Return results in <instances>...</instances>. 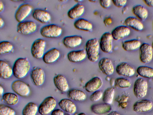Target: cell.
<instances>
[{
    "instance_id": "cell-10",
    "label": "cell",
    "mask_w": 153,
    "mask_h": 115,
    "mask_svg": "<svg viewBox=\"0 0 153 115\" xmlns=\"http://www.w3.org/2000/svg\"><path fill=\"white\" fill-rule=\"evenodd\" d=\"M113 40L111 33L106 32L101 36L99 42L100 48L104 53H108L112 51Z\"/></svg>"
},
{
    "instance_id": "cell-8",
    "label": "cell",
    "mask_w": 153,
    "mask_h": 115,
    "mask_svg": "<svg viewBox=\"0 0 153 115\" xmlns=\"http://www.w3.org/2000/svg\"><path fill=\"white\" fill-rule=\"evenodd\" d=\"M153 57V49L150 44L144 43L139 48V58L141 62L147 63L150 62Z\"/></svg>"
},
{
    "instance_id": "cell-29",
    "label": "cell",
    "mask_w": 153,
    "mask_h": 115,
    "mask_svg": "<svg viewBox=\"0 0 153 115\" xmlns=\"http://www.w3.org/2000/svg\"><path fill=\"white\" fill-rule=\"evenodd\" d=\"M132 12L140 21H144L148 17L149 12L147 9L141 5H137L132 8Z\"/></svg>"
},
{
    "instance_id": "cell-1",
    "label": "cell",
    "mask_w": 153,
    "mask_h": 115,
    "mask_svg": "<svg viewBox=\"0 0 153 115\" xmlns=\"http://www.w3.org/2000/svg\"><path fill=\"white\" fill-rule=\"evenodd\" d=\"M13 75L18 79L25 77L30 71L31 65L27 58H19L14 62L13 66Z\"/></svg>"
},
{
    "instance_id": "cell-50",
    "label": "cell",
    "mask_w": 153,
    "mask_h": 115,
    "mask_svg": "<svg viewBox=\"0 0 153 115\" xmlns=\"http://www.w3.org/2000/svg\"><path fill=\"white\" fill-rule=\"evenodd\" d=\"M90 1V2H95V1H95V0H90V1Z\"/></svg>"
},
{
    "instance_id": "cell-9",
    "label": "cell",
    "mask_w": 153,
    "mask_h": 115,
    "mask_svg": "<svg viewBox=\"0 0 153 115\" xmlns=\"http://www.w3.org/2000/svg\"><path fill=\"white\" fill-rule=\"evenodd\" d=\"M36 23L32 21H24L19 23L17 26V32L24 35H28L34 32L37 30Z\"/></svg>"
},
{
    "instance_id": "cell-3",
    "label": "cell",
    "mask_w": 153,
    "mask_h": 115,
    "mask_svg": "<svg viewBox=\"0 0 153 115\" xmlns=\"http://www.w3.org/2000/svg\"><path fill=\"white\" fill-rule=\"evenodd\" d=\"M62 31V28L55 24H51L43 26L40 29L41 35L48 38H55L59 37Z\"/></svg>"
},
{
    "instance_id": "cell-17",
    "label": "cell",
    "mask_w": 153,
    "mask_h": 115,
    "mask_svg": "<svg viewBox=\"0 0 153 115\" xmlns=\"http://www.w3.org/2000/svg\"><path fill=\"white\" fill-rule=\"evenodd\" d=\"M54 84L59 91L65 92L69 90V85L66 78L61 74H58L53 78Z\"/></svg>"
},
{
    "instance_id": "cell-48",
    "label": "cell",
    "mask_w": 153,
    "mask_h": 115,
    "mask_svg": "<svg viewBox=\"0 0 153 115\" xmlns=\"http://www.w3.org/2000/svg\"><path fill=\"white\" fill-rule=\"evenodd\" d=\"M77 115H87L84 113L82 112V113H80L79 114Z\"/></svg>"
},
{
    "instance_id": "cell-26",
    "label": "cell",
    "mask_w": 153,
    "mask_h": 115,
    "mask_svg": "<svg viewBox=\"0 0 153 115\" xmlns=\"http://www.w3.org/2000/svg\"><path fill=\"white\" fill-rule=\"evenodd\" d=\"M13 75V68L6 61L0 60V77L3 79L10 78Z\"/></svg>"
},
{
    "instance_id": "cell-11",
    "label": "cell",
    "mask_w": 153,
    "mask_h": 115,
    "mask_svg": "<svg viewBox=\"0 0 153 115\" xmlns=\"http://www.w3.org/2000/svg\"><path fill=\"white\" fill-rule=\"evenodd\" d=\"M30 76L33 83L36 86H41L44 82L45 73L41 67H34L30 72Z\"/></svg>"
},
{
    "instance_id": "cell-28",
    "label": "cell",
    "mask_w": 153,
    "mask_h": 115,
    "mask_svg": "<svg viewBox=\"0 0 153 115\" xmlns=\"http://www.w3.org/2000/svg\"><path fill=\"white\" fill-rule=\"evenodd\" d=\"M67 96L70 99L76 101H82L85 100L87 96L82 90L76 89L69 90L67 92Z\"/></svg>"
},
{
    "instance_id": "cell-32",
    "label": "cell",
    "mask_w": 153,
    "mask_h": 115,
    "mask_svg": "<svg viewBox=\"0 0 153 115\" xmlns=\"http://www.w3.org/2000/svg\"><path fill=\"white\" fill-rule=\"evenodd\" d=\"M141 46L140 41L133 39L123 42L122 44L123 49L126 51H131L139 48Z\"/></svg>"
},
{
    "instance_id": "cell-21",
    "label": "cell",
    "mask_w": 153,
    "mask_h": 115,
    "mask_svg": "<svg viewBox=\"0 0 153 115\" xmlns=\"http://www.w3.org/2000/svg\"><path fill=\"white\" fill-rule=\"evenodd\" d=\"M130 33L129 28L126 26L120 25L115 28L111 34L114 40L117 41L128 36Z\"/></svg>"
},
{
    "instance_id": "cell-41",
    "label": "cell",
    "mask_w": 153,
    "mask_h": 115,
    "mask_svg": "<svg viewBox=\"0 0 153 115\" xmlns=\"http://www.w3.org/2000/svg\"><path fill=\"white\" fill-rule=\"evenodd\" d=\"M113 4L118 8H121L124 6L127 3V0H112Z\"/></svg>"
},
{
    "instance_id": "cell-13",
    "label": "cell",
    "mask_w": 153,
    "mask_h": 115,
    "mask_svg": "<svg viewBox=\"0 0 153 115\" xmlns=\"http://www.w3.org/2000/svg\"><path fill=\"white\" fill-rule=\"evenodd\" d=\"M98 66L101 71L106 75L113 74L114 71V66L112 61L107 58H103L99 62Z\"/></svg>"
},
{
    "instance_id": "cell-49",
    "label": "cell",
    "mask_w": 153,
    "mask_h": 115,
    "mask_svg": "<svg viewBox=\"0 0 153 115\" xmlns=\"http://www.w3.org/2000/svg\"><path fill=\"white\" fill-rule=\"evenodd\" d=\"M64 115H71V114L68 113H65Z\"/></svg>"
},
{
    "instance_id": "cell-40",
    "label": "cell",
    "mask_w": 153,
    "mask_h": 115,
    "mask_svg": "<svg viewBox=\"0 0 153 115\" xmlns=\"http://www.w3.org/2000/svg\"><path fill=\"white\" fill-rule=\"evenodd\" d=\"M100 6L104 9H107L111 6L112 1L111 0H100L99 1Z\"/></svg>"
},
{
    "instance_id": "cell-27",
    "label": "cell",
    "mask_w": 153,
    "mask_h": 115,
    "mask_svg": "<svg viewBox=\"0 0 153 115\" xmlns=\"http://www.w3.org/2000/svg\"><path fill=\"white\" fill-rule=\"evenodd\" d=\"M124 23L126 26L137 31H141L144 26L140 20L133 16L128 17L126 19Z\"/></svg>"
},
{
    "instance_id": "cell-46",
    "label": "cell",
    "mask_w": 153,
    "mask_h": 115,
    "mask_svg": "<svg viewBox=\"0 0 153 115\" xmlns=\"http://www.w3.org/2000/svg\"><path fill=\"white\" fill-rule=\"evenodd\" d=\"M4 92V89L3 87L1 85H0V95L1 96H2L3 95Z\"/></svg>"
},
{
    "instance_id": "cell-12",
    "label": "cell",
    "mask_w": 153,
    "mask_h": 115,
    "mask_svg": "<svg viewBox=\"0 0 153 115\" xmlns=\"http://www.w3.org/2000/svg\"><path fill=\"white\" fill-rule=\"evenodd\" d=\"M33 10L32 6L27 3L21 5L16 10L15 14V17L19 23L24 21L30 14Z\"/></svg>"
},
{
    "instance_id": "cell-4",
    "label": "cell",
    "mask_w": 153,
    "mask_h": 115,
    "mask_svg": "<svg viewBox=\"0 0 153 115\" xmlns=\"http://www.w3.org/2000/svg\"><path fill=\"white\" fill-rule=\"evenodd\" d=\"M57 102L53 96L45 98L38 107V112L41 115H48L51 114L56 108Z\"/></svg>"
},
{
    "instance_id": "cell-35",
    "label": "cell",
    "mask_w": 153,
    "mask_h": 115,
    "mask_svg": "<svg viewBox=\"0 0 153 115\" xmlns=\"http://www.w3.org/2000/svg\"><path fill=\"white\" fill-rule=\"evenodd\" d=\"M115 93L114 89L111 87L106 88L103 94L102 100L104 103L111 104L113 101Z\"/></svg>"
},
{
    "instance_id": "cell-16",
    "label": "cell",
    "mask_w": 153,
    "mask_h": 115,
    "mask_svg": "<svg viewBox=\"0 0 153 115\" xmlns=\"http://www.w3.org/2000/svg\"><path fill=\"white\" fill-rule=\"evenodd\" d=\"M82 41V38L81 36L75 35L65 37L63 38L62 42L67 48L73 49L79 46Z\"/></svg>"
},
{
    "instance_id": "cell-52",
    "label": "cell",
    "mask_w": 153,
    "mask_h": 115,
    "mask_svg": "<svg viewBox=\"0 0 153 115\" xmlns=\"http://www.w3.org/2000/svg\"></svg>"
},
{
    "instance_id": "cell-44",
    "label": "cell",
    "mask_w": 153,
    "mask_h": 115,
    "mask_svg": "<svg viewBox=\"0 0 153 115\" xmlns=\"http://www.w3.org/2000/svg\"><path fill=\"white\" fill-rule=\"evenodd\" d=\"M105 115H120V114L117 111H113L110 112Z\"/></svg>"
},
{
    "instance_id": "cell-6",
    "label": "cell",
    "mask_w": 153,
    "mask_h": 115,
    "mask_svg": "<svg viewBox=\"0 0 153 115\" xmlns=\"http://www.w3.org/2000/svg\"><path fill=\"white\" fill-rule=\"evenodd\" d=\"M11 88L15 93L23 97L28 96L30 92L29 85L24 81L19 80L13 81L11 84Z\"/></svg>"
},
{
    "instance_id": "cell-39",
    "label": "cell",
    "mask_w": 153,
    "mask_h": 115,
    "mask_svg": "<svg viewBox=\"0 0 153 115\" xmlns=\"http://www.w3.org/2000/svg\"><path fill=\"white\" fill-rule=\"evenodd\" d=\"M103 93L98 90L92 93L89 97L90 100L92 102H96L102 98Z\"/></svg>"
},
{
    "instance_id": "cell-34",
    "label": "cell",
    "mask_w": 153,
    "mask_h": 115,
    "mask_svg": "<svg viewBox=\"0 0 153 115\" xmlns=\"http://www.w3.org/2000/svg\"><path fill=\"white\" fill-rule=\"evenodd\" d=\"M38 112V107L37 105L33 102L27 103L23 108L22 115H36Z\"/></svg>"
},
{
    "instance_id": "cell-14",
    "label": "cell",
    "mask_w": 153,
    "mask_h": 115,
    "mask_svg": "<svg viewBox=\"0 0 153 115\" xmlns=\"http://www.w3.org/2000/svg\"><path fill=\"white\" fill-rule=\"evenodd\" d=\"M116 71L118 75L126 77H131L135 73L134 68L125 62L118 64L116 68Z\"/></svg>"
},
{
    "instance_id": "cell-20",
    "label": "cell",
    "mask_w": 153,
    "mask_h": 115,
    "mask_svg": "<svg viewBox=\"0 0 153 115\" xmlns=\"http://www.w3.org/2000/svg\"><path fill=\"white\" fill-rule=\"evenodd\" d=\"M58 104L60 109L66 113L73 114L76 111L77 107L76 105L70 99H62Z\"/></svg>"
},
{
    "instance_id": "cell-2",
    "label": "cell",
    "mask_w": 153,
    "mask_h": 115,
    "mask_svg": "<svg viewBox=\"0 0 153 115\" xmlns=\"http://www.w3.org/2000/svg\"><path fill=\"white\" fill-rule=\"evenodd\" d=\"M85 51L88 60L92 62H95L100 57V44L99 40L94 38L88 40L86 43Z\"/></svg>"
},
{
    "instance_id": "cell-37",
    "label": "cell",
    "mask_w": 153,
    "mask_h": 115,
    "mask_svg": "<svg viewBox=\"0 0 153 115\" xmlns=\"http://www.w3.org/2000/svg\"><path fill=\"white\" fill-rule=\"evenodd\" d=\"M13 45L8 41H3L0 42V54H7L12 51Z\"/></svg>"
},
{
    "instance_id": "cell-25",
    "label": "cell",
    "mask_w": 153,
    "mask_h": 115,
    "mask_svg": "<svg viewBox=\"0 0 153 115\" xmlns=\"http://www.w3.org/2000/svg\"><path fill=\"white\" fill-rule=\"evenodd\" d=\"M85 10L84 6L78 3L69 10L67 13V15L71 19H76L79 18L83 15Z\"/></svg>"
},
{
    "instance_id": "cell-33",
    "label": "cell",
    "mask_w": 153,
    "mask_h": 115,
    "mask_svg": "<svg viewBox=\"0 0 153 115\" xmlns=\"http://www.w3.org/2000/svg\"><path fill=\"white\" fill-rule=\"evenodd\" d=\"M137 74L140 76L147 78L153 77V68L146 66H139L137 69Z\"/></svg>"
},
{
    "instance_id": "cell-7",
    "label": "cell",
    "mask_w": 153,
    "mask_h": 115,
    "mask_svg": "<svg viewBox=\"0 0 153 115\" xmlns=\"http://www.w3.org/2000/svg\"><path fill=\"white\" fill-rule=\"evenodd\" d=\"M148 84L145 79L139 78L135 81L133 87V92L135 96L137 98H143L147 94Z\"/></svg>"
},
{
    "instance_id": "cell-36",
    "label": "cell",
    "mask_w": 153,
    "mask_h": 115,
    "mask_svg": "<svg viewBox=\"0 0 153 115\" xmlns=\"http://www.w3.org/2000/svg\"><path fill=\"white\" fill-rule=\"evenodd\" d=\"M131 84L132 83L130 80L123 77L117 78L114 81L115 86L121 88H128L131 87Z\"/></svg>"
},
{
    "instance_id": "cell-42",
    "label": "cell",
    "mask_w": 153,
    "mask_h": 115,
    "mask_svg": "<svg viewBox=\"0 0 153 115\" xmlns=\"http://www.w3.org/2000/svg\"><path fill=\"white\" fill-rule=\"evenodd\" d=\"M63 111L60 109H55L51 113V115H64Z\"/></svg>"
},
{
    "instance_id": "cell-30",
    "label": "cell",
    "mask_w": 153,
    "mask_h": 115,
    "mask_svg": "<svg viewBox=\"0 0 153 115\" xmlns=\"http://www.w3.org/2000/svg\"><path fill=\"white\" fill-rule=\"evenodd\" d=\"M74 25L77 29L87 32L91 31L93 27L91 23L83 18L77 19L74 22Z\"/></svg>"
},
{
    "instance_id": "cell-38",
    "label": "cell",
    "mask_w": 153,
    "mask_h": 115,
    "mask_svg": "<svg viewBox=\"0 0 153 115\" xmlns=\"http://www.w3.org/2000/svg\"><path fill=\"white\" fill-rule=\"evenodd\" d=\"M0 115H16V112L10 107L4 104H1Z\"/></svg>"
},
{
    "instance_id": "cell-47",
    "label": "cell",
    "mask_w": 153,
    "mask_h": 115,
    "mask_svg": "<svg viewBox=\"0 0 153 115\" xmlns=\"http://www.w3.org/2000/svg\"><path fill=\"white\" fill-rule=\"evenodd\" d=\"M4 24V22L3 19L1 17L0 18V27L1 28Z\"/></svg>"
},
{
    "instance_id": "cell-15",
    "label": "cell",
    "mask_w": 153,
    "mask_h": 115,
    "mask_svg": "<svg viewBox=\"0 0 153 115\" xmlns=\"http://www.w3.org/2000/svg\"><path fill=\"white\" fill-rule=\"evenodd\" d=\"M153 107V103L151 100L142 99L135 102L133 106V110L136 112L143 113L150 111Z\"/></svg>"
},
{
    "instance_id": "cell-23",
    "label": "cell",
    "mask_w": 153,
    "mask_h": 115,
    "mask_svg": "<svg viewBox=\"0 0 153 115\" xmlns=\"http://www.w3.org/2000/svg\"><path fill=\"white\" fill-rule=\"evenodd\" d=\"M91 112L97 115H103L110 112L112 109L111 105L106 103L96 104L91 105Z\"/></svg>"
},
{
    "instance_id": "cell-45",
    "label": "cell",
    "mask_w": 153,
    "mask_h": 115,
    "mask_svg": "<svg viewBox=\"0 0 153 115\" xmlns=\"http://www.w3.org/2000/svg\"><path fill=\"white\" fill-rule=\"evenodd\" d=\"M4 9V5L3 2L1 1H0V12H2Z\"/></svg>"
},
{
    "instance_id": "cell-51",
    "label": "cell",
    "mask_w": 153,
    "mask_h": 115,
    "mask_svg": "<svg viewBox=\"0 0 153 115\" xmlns=\"http://www.w3.org/2000/svg\"><path fill=\"white\" fill-rule=\"evenodd\" d=\"M152 47L153 49V41L152 42Z\"/></svg>"
},
{
    "instance_id": "cell-18",
    "label": "cell",
    "mask_w": 153,
    "mask_h": 115,
    "mask_svg": "<svg viewBox=\"0 0 153 115\" xmlns=\"http://www.w3.org/2000/svg\"><path fill=\"white\" fill-rule=\"evenodd\" d=\"M103 85L102 79L97 76L94 77L85 84L84 88L85 90L89 93H93L99 90Z\"/></svg>"
},
{
    "instance_id": "cell-5",
    "label": "cell",
    "mask_w": 153,
    "mask_h": 115,
    "mask_svg": "<svg viewBox=\"0 0 153 115\" xmlns=\"http://www.w3.org/2000/svg\"><path fill=\"white\" fill-rule=\"evenodd\" d=\"M46 41L43 39L38 38L33 43L31 48V53L32 56L36 59H39L44 54L46 46Z\"/></svg>"
},
{
    "instance_id": "cell-22",
    "label": "cell",
    "mask_w": 153,
    "mask_h": 115,
    "mask_svg": "<svg viewBox=\"0 0 153 115\" xmlns=\"http://www.w3.org/2000/svg\"><path fill=\"white\" fill-rule=\"evenodd\" d=\"M60 52L56 48H52L45 52L43 57V62L47 64H50L56 62L59 58Z\"/></svg>"
},
{
    "instance_id": "cell-19",
    "label": "cell",
    "mask_w": 153,
    "mask_h": 115,
    "mask_svg": "<svg viewBox=\"0 0 153 115\" xmlns=\"http://www.w3.org/2000/svg\"><path fill=\"white\" fill-rule=\"evenodd\" d=\"M32 16L34 19L42 24L48 22L51 19L50 14L47 11L41 9H35Z\"/></svg>"
},
{
    "instance_id": "cell-24",
    "label": "cell",
    "mask_w": 153,
    "mask_h": 115,
    "mask_svg": "<svg viewBox=\"0 0 153 115\" xmlns=\"http://www.w3.org/2000/svg\"><path fill=\"white\" fill-rule=\"evenodd\" d=\"M86 56L85 50L83 49L71 51L68 53L67 55L68 60L74 63L82 61L86 58Z\"/></svg>"
},
{
    "instance_id": "cell-43",
    "label": "cell",
    "mask_w": 153,
    "mask_h": 115,
    "mask_svg": "<svg viewBox=\"0 0 153 115\" xmlns=\"http://www.w3.org/2000/svg\"><path fill=\"white\" fill-rule=\"evenodd\" d=\"M143 1L148 6L153 7V0H144Z\"/></svg>"
},
{
    "instance_id": "cell-31",
    "label": "cell",
    "mask_w": 153,
    "mask_h": 115,
    "mask_svg": "<svg viewBox=\"0 0 153 115\" xmlns=\"http://www.w3.org/2000/svg\"><path fill=\"white\" fill-rule=\"evenodd\" d=\"M3 101L7 105L14 106L19 102V98L18 95L15 93L7 92L4 93L2 96Z\"/></svg>"
}]
</instances>
